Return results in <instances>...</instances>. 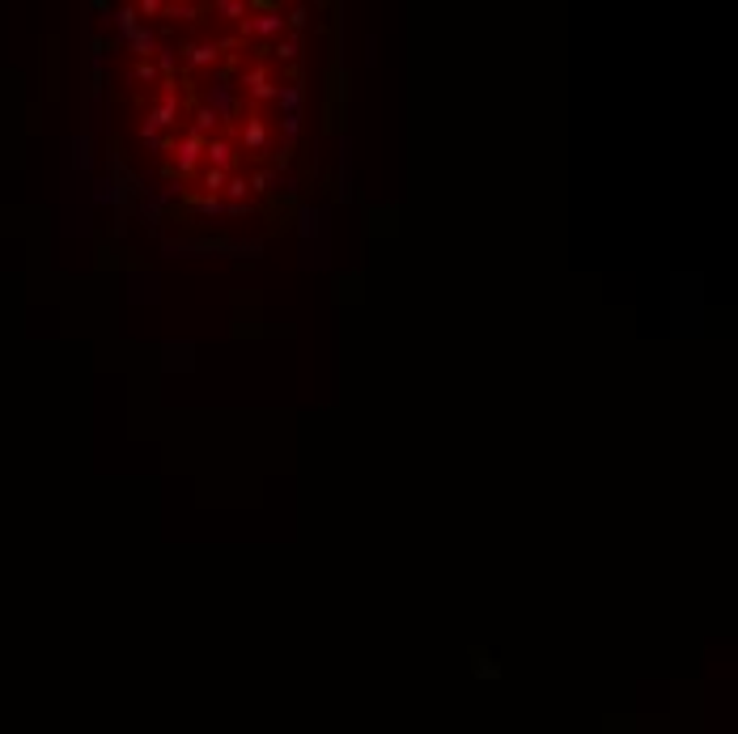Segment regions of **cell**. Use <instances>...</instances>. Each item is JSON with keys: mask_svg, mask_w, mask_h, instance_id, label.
<instances>
[{"mask_svg": "<svg viewBox=\"0 0 738 734\" xmlns=\"http://www.w3.org/2000/svg\"><path fill=\"white\" fill-rule=\"evenodd\" d=\"M310 64L301 5L115 9L102 47L107 136L145 213L179 229L285 217L310 145Z\"/></svg>", "mask_w": 738, "mask_h": 734, "instance_id": "cell-1", "label": "cell"}]
</instances>
